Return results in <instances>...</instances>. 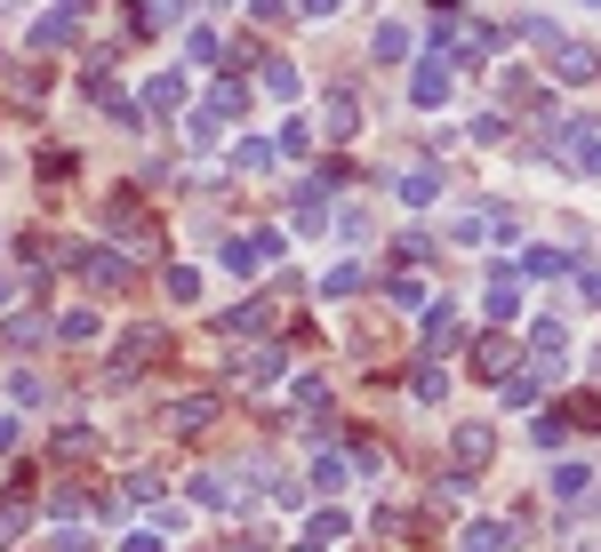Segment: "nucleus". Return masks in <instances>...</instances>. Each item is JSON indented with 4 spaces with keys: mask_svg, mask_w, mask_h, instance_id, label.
<instances>
[{
    "mask_svg": "<svg viewBox=\"0 0 601 552\" xmlns=\"http://www.w3.org/2000/svg\"><path fill=\"white\" fill-rule=\"evenodd\" d=\"M321 217H329V192H321V185H305V192H297V225L321 232Z\"/></svg>",
    "mask_w": 601,
    "mask_h": 552,
    "instance_id": "a878e982",
    "label": "nucleus"
},
{
    "mask_svg": "<svg viewBox=\"0 0 601 552\" xmlns=\"http://www.w3.org/2000/svg\"><path fill=\"white\" fill-rule=\"evenodd\" d=\"M506 96H514V105H529V113L546 105V88H538V81H521V73H506Z\"/></svg>",
    "mask_w": 601,
    "mask_h": 552,
    "instance_id": "f704fd0d",
    "label": "nucleus"
},
{
    "mask_svg": "<svg viewBox=\"0 0 601 552\" xmlns=\"http://www.w3.org/2000/svg\"><path fill=\"white\" fill-rule=\"evenodd\" d=\"M160 425H169V433H209V425H217V400H209V393H185Z\"/></svg>",
    "mask_w": 601,
    "mask_h": 552,
    "instance_id": "9b49d317",
    "label": "nucleus"
},
{
    "mask_svg": "<svg viewBox=\"0 0 601 552\" xmlns=\"http://www.w3.org/2000/svg\"><path fill=\"white\" fill-rule=\"evenodd\" d=\"M209 113H217V121L241 113V81H217V88H209Z\"/></svg>",
    "mask_w": 601,
    "mask_h": 552,
    "instance_id": "c756f323",
    "label": "nucleus"
},
{
    "mask_svg": "<svg viewBox=\"0 0 601 552\" xmlns=\"http://www.w3.org/2000/svg\"><path fill=\"white\" fill-rule=\"evenodd\" d=\"M561 353H570V329H561V321L529 329V368H561Z\"/></svg>",
    "mask_w": 601,
    "mask_h": 552,
    "instance_id": "9d476101",
    "label": "nucleus"
},
{
    "mask_svg": "<svg viewBox=\"0 0 601 552\" xmlns=\"http://www.w3.org/2000/svg\"><path fill=\"white\" fill-rule=\"evenodd\" d=\"M313 489L338 497V489H345V457H329V448H321V457H313Z\"/></svg>",
    "mask_w": 601,
    "mask_h": 552,
    "instance_id": "cd10ccee",
    "label": "nucleus"
},
{
    "mask_svg": "<svg viewBox=\"0 0 601 552\" xmlns=\"http://www.w3.org/2000/svg\"><path fill=\"white\" fill-rule=\"evenodd\" d=\"M578 289H586V304L601 313V264H593V272H578Z\"/></svg>",
    "mask_w": 601,
    "mask_h": 552,
    "instance_id": "37998d69",
    "label": "nucleus"
},
{
    "mask_svg": "<svg viewBox=\"0 0 601 552\" xmlns=\"http://www.w3.org/2000/svg\"><path fill=\"white\" fill-rule=\"evenodd\" d=\"M321 113H329V136H353V128H361V113H353V88H329V105H321Z\"/></svg>",
    "mask_w": 601,
    "mask_h": 552,
    "instance_id": "6ab92c4d",
    "label": "nucleus"
},
{
    "mask_svg": "<svg viewBox=\"0 0 601 552\" xmlns=\"http://www.w3.org/2000/svg\"><path fill=\"white\" fill-rule=\"evenodd\" d=\"M393 304H425V281H417V272H393Z\"/></svg>",
    "mask_w": 601,
    "mask_h": 552,
    "instance_id": "58836bf2",
    "label": "nucleus"
},
{
    "mask_svg": "<svg viewBox=\"0 0 601 552\" xmlns=\"http://www.w3.org/2000/svg\"><path fill=\"white\" fill-rule=\"evenodd\" d=\"M169 296H177V304L200 296V272H193V264H169Z\"/></svg>",
    "mask_w": 601,
    "mask_h": 552,
    "instance_id": "7c9ffc66",
    "label": "nucleus"
},
{
    "mask_svg": "<svg viewBox=\"0 0 601 552\" xmlns=\"http://www.w3.org/2000/svg\"><path fill=\"white\" fill-rule=\"evenodd\" d=\"M193 504H209V512H232V504H241V480H232V472H193V489H185Z\"/></svg>",
    "mask_w": 601,
    "mask_h": 552,
    "instance_id": "0eeeda50",
    "label": "nucleus"
},
{
    "mask_svg": "<svg viewBox=\"0 0 601 552\" xmlns=\"http://www.w3.org/2000/svg\"><path fill=\"white\" fill-rule=\"evenodd\" d=\"M145 105H153V113H177V105H185V81H177V73H153V81H145Z\"/></svg>",
    "mask_w": 601,
    "mask_h": 552,
    "instance_id": "a211bd4d",
    "label": "nucleus"
},
{
    "mask_svg": "<svg viewBox=\"0 0 601 552\" xmlns=\"http://www.w3.org/2000/svg\"><path fill=\"white\" fill-rule=\"evenodd\" d=\"M553 497H570V504H586V497H593V480H586V465H553Z\"/></svg>",
    "mask_w": 601,
    "mask_h": 552,
    "instance_id": "5701e85b",
    "label": "nucleus"
},
{
    "mask_svg": "<svg viewBox=\"0 0 601 552\" xmlns=\"http://www.w3.org/2000/svg\"><path fill=\"white\" fill-rule=\"evenodd\" d=\"M113 249H128V257H160V232H153V217H137V209H128V200H121V209H113Z\"/></svg>",
    "mask_w": 601,
    "mask_h": 552,
    "instance_id": "7ed1b4c3",
    "label": "nucleus"
},
{
    "mask_svg": "<svg viewBox=\"0 0 601 552\" xmlns=\"http://www.w3.org/2000/svg\"><path fill=\"white\" fill-rule=\"evenodd\" d=\"M160 361H169V329H153V321L128 329V336L113 344V368H121V376H145V368H160Z\"/></svg>",
    "mask_w": 601,
    "mask_h": 552,
    "instance_id": "f03ea898",
    "label": "nucleus"
},
{
    "mask_svg": "<svg viewBox=\"0 0 601 552\" xmlns=\"http://www.w3.org/2000/svg\"><path fill=\"white\" fill-rule=\"evenodd\" d=\"M521 41H538V49H561V24H546V17H521Z\"/></svg>",
    "mask_w": 601,
    "mask_h": 552,
    "instance_id": "72a5a7b5",
    "label": "nucleus"
},
{
    "mask_svg": "<svg viewBox=\"0 0 601 552\" xmlns=\"http://www.w3.org/2000/svg\"><path fill=\"white\" fill-rule=\"evenodd\" d=\"M474 376H489V385H506V376H514V336L506 329L474 336Z\"/></svg>",
    "mask_w": 601,
    "mask_h": 552,
    "instance_id": "20e7f679",
    "label": "nucleus"
},
{
    "mask_svg": "<svg viewBox=\"0 0 601 552\" xmlns=\"http://www.w3.org/2000/svg\"><path fill=\"white\" fill-rule=\"evenodd\" d=\"M497 393H506L514 408H529V400L546 393V368H521V376H506V385H497Z\"/></svg>",
    "mask_w": 601,
    "mask_h": 552,
    "instance_id": "4be33fe9",
    "label": "nucleus"
},
{
    "mask_svg": "<svg viewBox=\"0 0 601 552\" xmlns=\"http://www.w3.org/2000/svg\"><path fill=\"white\" fill-rule=\"evenodd\" d=\"M570 433H578V417H561V408H546V417L529 425V440H538V448H561V440H570Z\"/></svg>",
    "mask_w": 601,
    "mask_h": 552,
    "instance_id": "aec40b11",
    "label": "nucleus"
},
{
    "mask_svg": "<svg viewBox=\"0 0 601 552\" xmlns=\"http://www.w3.org/2000/svg\"><path fill=\"white\" fill-rule=\"evenodd\" d=\"M24 529H32V512H17V504H9V512H0V552H9Z\"/></svg>",
    "mask_w": 601,
    "mask_h": 552,
    "instance_id": "4c0bfd02",
    "label": "nucleus"
},
{
    "mask_svg": "<svg viewBox=\"0 0 601 552\" xmlns=\"http://www.w3.org/2000/svg\"><path fill=\"white\" fill-rule=\"evenodd\" d=\"M41 336H49L41 313H9V321H0V344H17V353H24V344H41Z\"/></svg>",
    "mask_w": 601,
    "mask_h": 552,
    "instance_id": "dca6fc26",
    "label": "nucleus"
},
{
    "mask_svg": "<svg viewBox=\"0 0 601 552\" xmlns=\"http://www.w3.org/2000/svg\"><path fill=\"white\" fill-rule=\"evenodd\" d=\"M449 336H457V313H449V304H433V313H425V353H442Z\"/></svg>",
    "mask_w": 601,
    "mask_h": 552,
    "instance_id": "b1692460",
    "label": "nucleus"
},
{
    "mask_svg": "<svg viewBox=\"0 0 601 552\" xmlns=\"http://www.w3.org/2000/svg\"><path fill=\"white\" fill-rule=\"evenodd\" d=\"M281 368H289V353H273V344H265V353H241V385H281Z\"/></svg>",
    "mask_w": 601,
    "mask_h": 552,
    "instance_id": "ddd939ff",
    "label": "nucleus"
},
{
    "mask_svg": "<svg viewBox=\"0 0 601 552\" xmlns=\"http://www.w3.org/2000/svg\"><path fill=\"white\" fill-rule=\"evenodd\" d=\"M345 529H353V521H345L338 504H329V512H313V521H305V552H329V544H345Z\"/></svg>",
    "mask_w": 601,
    "mask_h": 552,
    "instance_id": "f8f14e48",
    "label": "nucleus"
},
{
    "mask_svg": "<svg viewBox=\"0 0 601 552\" xmlns=\"http://www.w3.org/2000/svg\"><path fill=\"white\" fill-rule=\"evenodd\" d=\"M353 289H361V264H338V272L321 281V296H353Z\"/></svg>",
    "mask_w": 601,
    "mask_h": 552,
    "instance_id": "e433bc0d",
    "label": "nucleus"
},
{
    "mask_svg": "<svg viewBox=\"0 0 601 552\" xmlns=\"http://www.w3.org/2000/svg\"><path fill=\"white\" fill-rule=\"evenodd\" d=\"M410 393H417V400H442V393H449V376H442V368H417V376H410Z\"/></svg>",
    "mask_w": 601,
    "mask_h": 552,
    "instance_id": "473e14b6",
    "label": "nucleus"
},
{
    "mask_svg": "<svg viewBox=\"0 0 601 552\" xmlns=\"http://www.w3.org/2000/svg\"><path fill=\"white\" fill-rule=\"evenodd\" d=\"M410 96H417V105H449V56H442V49L410 73Z\"/></svg>",
    "mask_w": 601,
    "mask_h": 552,
    "instance_id": "423d86ee",
    "label": "nucleus"
},
{
    "mask_svg": "<svg viewBox=\"0 0 601 552\" xmlns=\"http://www.w3.org/2000/svg\"><path fill=\"white\" fill-rule=\"evenodd\" d=\"M56 257L73 264L96 296H121V289H128V249H96V240H73V249H56Z\"/></svg>",
    "mask_w": 601,
    "mask_h": 552,
    "instance_id": "f257e3e1",
    "label": "nucleus"
},
{
    "mask_svg": "<svg viewBox=\"0 0 601 552\" xmlns=\"http://www.w3.org/2000/svg\"><path fill=\"white\" fill-rule=\"evenodd\" d=\"M410 56V24H377V64H401Z\"/></svg>",
    "mask_w": 601,
    "mask_h": 552,
    "instance_id": "393cba45",
    "label": "nucleus"
},
{
    "mask_svg": "<svg viewBox=\"0 0 601 552\" xmlns=\"http://www.w3.org/2000/svg\"><path fill=\"white\" fill-rule=\"evenodd\" d=\"M265 321H273V304H232L217 329H225V336H249V329H265Z\"/></svg>",
    "mask_w": 601,
    "mask_h": 552,
    "instance_id": "412c9836",
    "label": "nucleus"
},
{
    "mask_svg": "<svg viewBox=\"0 0 601 552\" xmlns=\"http://www.w3.org/2000/svg\"><path fill=\"white\" fill-rule=\"evenodd\" d=\"M265 96H297V73H289V64L273 56V64H265Z\"/></svg>",
    "mask_w": 601,
    "mask_h": 552,
    "instance_id": "c9c22d12",
    "label": "nucleus"
},
{
    "mask_svg": "<svg viewBox=\"0 0 601 552\" xmlns=\"http://www.w3.org/2000/svg\"><path fill=\"white\" fill-rule=\"evenodd\" d=\"M521 272H538V281H561V272H570V257H561V249H529Z\"/></svg>",
    "mask_w": 601,
    "mask_h": 552,
    "instance_id": "bb28decb",
    "label": "nucleus"
},
{
    "mask_svg": "<svg viewBox=\"0 0 601 552\" xmlns=\"http://www.w3.org/2000/svg\"><path fill=\"white\" fill-rule=\"evenodd\" d=\"M297 9H305V17H338V0H297Z\"/></svg>",
    "mask_w": 601,
    "mask_h": 552,
    "instance_id": "a18cd8bd",
    "label": "nucleus"
},
{
    "mask_svg": "<svg viewBox=\"0 0 601 552\" xmlns=\"http://www.w3.org/2000/svg\"><path fill=\"white\" fill-rule=\"evenodd\" d=\"M489 448H497V433H489V425H457V433H449L457 472H481V465H489Z\"/></svg>",
    "mask_w": 601,
    "mask_h": 552,
    "instance_id": "39448f33",
    "label": "nucleus"
},
{
    "mask_svg": "<svg viewBox=\"0 0 601 552\" xmlns=\"http://www.w3.org/2000/svg\"><path fill=\"white\" fill-rule=\"evenodd\" d=\"M17 440H24V425H17V417H0V457H17Z\"/></svg>",
    "mask_w": 601,
    "mask_h": 552,
    "instance_id": "79ce46f5",
    "label": "nucleus"
},
{
    "mask_svg": "<svg viewBox=\"0 0 601 552\" xmlns=\"http://www.w3.org/2000/svg\"><path fill=\"white\" fill-rule=\"evenodd\" d=\"M121 552H160V537H153V529H145V537L128 529V544H121Z\"/></svg>",
    "mask_w": 601,
    "mask_h": 552,
    "instance_id": "c03bdc74",
    "label": "nucleus"
},
{
    "mask_svg": "<svg viewBox=\"0 0 601 552\" xmlns=\"http://www.w3.org/2000/svg\"><path fill=\"white\" fill-rule=\"evenodd\" d=\"M489 313L497 321L521 313V264H489Z\"/></svg>",
    "mask_w": 601,
    "mask_h": 552,
    "instance_id": "1a4fd4ad",
    "label": "nucleus"
},
{
    "mask_svg": "<svg viewBox=\"0 0 601 552\" xmlns=\"http://www.w3.org/2000/svg\"><path fill=\"white\" fill-rule=\"evenodd\" d=\"M457 552H506V529H489V521H481V529H465Z\"/></svg>",
    "mask_w": 601,
    "mask_h": 552,
    "instance_id": "c85d7f7f",
    "label": "nucleus"
},
{
    "mask_svg": "<svg viewBox=\"0 0 601 552\" xmlns=\"http://www.w3.org/2000/svg\"><path fill=\"white\" fill-rule=\"evenodd\" d=\"M249 17H257V24H281V17H289V0H249Z\"/></svg>",
    "mask_w": 601,
    "mask_h": 552,
    "instance_id": "ea45409f",
    "label": "nucleus"
},
{
    "mask_svg": "<svg viewBox=\"0 0 601 552\" xmlns=\"http://www.w3.org/2000/svg\"><path fill=\"white\" fill-rule=\"evenodd\" d=\"M81 9H89V0H56V9H49L41 24H32V56H49V49L64 41V32H73V17H81Z\"/></svg>",
    "mask_w": 601,
    "mask_h": 552,
    "instance_id": "6e6552de",
    "label": "nucleus"
},
{
    "mask_svg": "<svg viewBox=\"0 0 601 552\" xmlns=\"http://www.w3.org/2000/svg\"><path fill=\"white\" fill-rule=\"evenodd\" d=\"M401 200H410V209H425V200H442V168H410V177H401Z\"/></svg>",
    "mask_w": 601,
    "mask_h": 552,
    "instance_id": "f3484780",
    "label": "nucleus"
},
{
    "mask_svg": "<svg viewBox=\"0 0 601 552\" xmlns=\"http://www.w3.org/2000/svg\"><path fill=\"white\" fill-rule=\"evenodd\" d=\"M56 336H64V344H89V336H96V313H64Z\"/></svg>",
    "mask_w": 601,
    "mask_h": 552,
    "instance_id": "2f4dec72",
    "label": "nucleus"
},
{
    "mask_svg": "<svg viewBox=\"0 0 601 552\" xmlns=\"http://www.w3.org/2000/svg\"><path fill=\"white\" fill-rule=\"evenodd\" d=\"M273 153H281V145H265V136H241V145H232V177H257V168H273Z\"/></svg>",
    "mask_w": 601,
    "mask_h": 552,
    "instance_id": "2eb2a0df",
    "label": "nucleus"
},
{
    "mask_svg": "<svg viewBox=\"0 0 601 552\" xmlns=\"http://www.w3.org/2000/svg\"><path fill=\"white\" fill-rule=\"evenodd\" d=\"M0 489H9V465H0Z\"/></svg>",
    "mask_w": 601,
    "mask_h": 552,
    "instance_id": "de8ad7c7",
    "label": "nucleus"
},
{
    "mask_svg": "<svg viewBox=\"0 0 601 552\" xmlns=\"http://www.w3.org/2000/svg\"><path fill=\"white\" fill-rule=\"evenodd\" d=\"M177 9H185V0H145V24H169Z\"/></svg>",
    "mask_w": 601,
    "mask_h": 552,
    "instance_id": "a19ab883",
    "label": "nucleus"
},
{
    "mask_svg": "<svg viewBox=\"0 0 601 552\" xmlns=\"http://www.w3.org/2000/svg\"><path fill=\"white\" fill-rule=\"evenodd\" d=\"M593 73H601V56H593V49H570V41L553 49V81H593Z\"/></svg>",
    "mask_w": 601,
    "mask_h": 552,
    "instance_id": "4468645a",
    "label": "nucleus"
},
{
    "mask_svg": "<svg viewBox=\"0 0 601 552\" xmlns=\"http://www.w3.org/2000/svg\"><path fill=\"white\" fill-rule=\"evenodd\" d=\"M232 552H265V544H257V537H241V544H232Z\"/></svg>",
    "mask_w": 601,
    "mask_h": 552,
    "instance_id": "49530a36",
    "label": "nucleus"
}]
</instances>
